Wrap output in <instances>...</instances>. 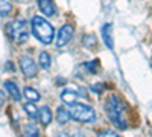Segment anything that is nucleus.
Returning <instances> with one entry per match:
<instances>
[{
  "mask_svg": "<svg viewBox=\"0 0 152 137\" xmlns=\"http://www.w3.org/2000/svg\"><path fill=\"white\" fill-rule=\"evenodd\" d=\"M23 110L26 111V114L31 117V119H35V117H38V111L40 110H37V107L34 105V102H28V104H24V107H23Z\"/></svg>",
  "mask_w": 152,
  "mask_h": 137,
  "instance_id": "nucleus-15",
  "label": "nucleus"
},
{
  "mask_svg": "<svg viewBox=\"0 0 152 137\" xmlns=\"http://www.w3.org/2000/svg\"><path fill=\"white\" fill-rule=\"evenodd\" d=\"M102 38H104L105 46L110 49V51H113L114 49V41H113V28H111L110 23H107V24L102 26Z\"/></svg>",
  "mask_w": 152,
  "mask_h": 137,
  "instance_id": "nucleus-8",
  "label": "nucleus"
},
{
  "mask_svg": "<svg viewBox=\"0 0 152 137\" xmlns=\"http://www.w3.org/2000/svg\"><path fill=\"white\" fill-rule=\"evenodd\" d=\"M38 8L47 17H52L56 14V8H55L52 0H38Z\"/></svg>",
  "mask_w": 152,
  "mask_h": 137,
  "instance_id": "nucleus-7",
  "label": "nucleus"
},
{
  "mask_svg": "<svg viewBox=\"0 0 152 137\" xmlns=\"http://www.w3.org/2000/svg\"><path fill=\"white\" fill-rule=\"evenodd\" d=\"M20 69H21L23 75L26 78H34L37 75V64H35V61L29 56H23L20 59Z\"/></svg>",
  "mask_w": 152,
  "mask_h": 137,
  "instance_id": "nucleus-6",
  "label": "nucleus"
},
{
  "mask_svg": "<svg viewBox=\"0 0 152 137\" xmlns=\"http://www.w3.org/2000/svg\"><path fill=\"white\" fill-rule=\"evenodd\" d=\"M38 63H40L41 69L47 70V69H50V64H52V58H50V55L47 52H41L40 58H38Z\"/></svg>",
  "mask_w": 152,
  "mask_h": 137,
  "instance_id": "nucleus-14",
  "label": "nucleus"
},
{
  "mask_svg": "<svg viewBox=\"0 0 152 137\" xmlns=\"http://www.w3.org/2000/svg\"><path fill=\"white\" fill-rule=\"evenodd\" d=\"M8 35L14 43H24L29 37V26L24 20H14L8 24Z\"/></svg>",
  "mask_w": 152,
  "mask_h": 137,
  "instance_id": "nucleus-3",
  "label": "nucleus"
},
{
  "mask_svg": "<svg viewBox=\"0 0 152 137\" xmlns=\"http://www.w3.org/2000/svg\"><path fill=\"white\" fill-rule=\"evenodd\" d=\"M96 38H94V37L93 35H87V37H84V44L88 47V49H93L94 47V44H96Z\"/></svg>",
  "mask_w": 152,
  "mask_h": 137,
  "instance_id": "nucleus-18",
  "label": "nucleus"
},
{
  "mask_svg": "<svg viewBox=\"0 0 152 137\" xmlns=\"http://www.w3.org/2000/svg\"><path fill=\"white\" fill-rule=\"evenodd\" d=\"M61 101L66 105H73V104H76V101H78V93H75L72 90H64L61 93Z\"/></svg>",
  "mask_w": 152,
  "mask_h": 137,
  "instance_id": "nucleus-11",
  "label": "nucleus"
},
{
  "mask_svg": "<svg viewBox=\"0 0 152 137\" xmlns=\"http://www.w3.org/2000/svg\"><path fill=\"white\" fill-rule=\"evenodd\" d=\"M73 26L72 24H64L59 32H58V38H56V47H64L66 44L70 43L72 37H73Z\"/></svg>",
  "mask_w": 152,
  "mask_h": 137,
  "instance_id": "nucleus-5",
  "label": "nucleus"
},
{
  "mask_svg": "<svg viewBox=\"0 0 152 137\" xmlns=\"http://www.w3.org/2000/svg\"><path fill=\"white\" fill-rule=\"evenodd\" d=\"M31 28H32V34L35 35V38L38 41H41L43 44H50L53 41V34L55 29L46 18L35 15L31 20Z\"/></svg>",
  "mask_w": 152,
  "mask_h": 137,
  "instance_id": "nucleus-2",
  "label": "nucleus"
},
{
  "mask_svg": "<svg viewBox=\"0 0 152 137\" xmlns=\"http://www.w3.org/2000/svg\"><path fill=\"white\" fill-rule=\"evenodd\" d=\"M24 96H26V99L31 101V102H38L41 99L40 93H38L37 90H34L32 87H26V89H24Z\"/></svg>",
  "mask_w": 152,
  "mask_h": 137,
  "instance_id": "nucleus-13",
  "label": "nucleus"
},
{
  "mask_svg": "<svg viewBox=\"0 0 152 137\" xmlns=\"http://www.w3.org/2000/svg\"><path fill=\"white\" fill-rule=\"evenodd\" d=\"M38 120L43 127H47L50 122H52V111H50L49 107H41L40 111H38Z\"/></svg>",
  "mask_w": 152,
  "mask_h": 137,
  "instance_id": "nucleus-9",
  "label": "nucleus"
},
{
  "mask_svg": "<svg viewBox=\"0 0 152 137\" xmlns=\"http://www.w3.org/2000/svg\"><path fill=\"white\" fill-rule=\"evenodd\" d=\"M70 114H72V119L78 120V122H82V123L93 122L96 119L94 110L91 107L85 105V104H73V105H70Z\"/></svg>",
  "mask_w": 152,
  "mask_h": 137,
  "instance_id": "nucleus-4",
  "label": "nucleus"
},
{
  "mask_svg": "<svg viewBox=\"0 0 152 137\" xmlns=\"http://www.w3.org/2000/svg\"><path fill=\"white\" fill-rule=\"evenodd\" d=\"M105 113L108 120L119 130H126V120L123 119V105L117 96H111L105 102Z\"/></svg>",
  "mask_w": 152,
  "mask_h": 137,
  "instance_id": "nucleus-1",
  "label": "nucleus"
},
{
  "mask_svg": "<svg viewBox=\"0 0 152 137\" xmlns=\"http://www.w3.org/2000/svg\"><path fill=\"white\" fill-rule=\"evenodd\" d=\"M5 99H6L5 93H3V92H0V107H2V105L5 104Z\"/></svg>",
  "mask_w": 152,
  "mask_h": 137,
  "instance_id": "nucleus-22",
  "label": "nucleus"
},
{
  "mask_svg": "<svg viewBox=\"0 0 152 137\" xmlns=\"http://www.w3.org/2000/svg\"><path fill=\"white\" fill-rule=\"evenodd\" d=\"M100 136H111V137H117V133H116V131H104V133H100Z\"/></svg>",
  "mask_w": 152,
  "mask_h": 137,
  "instance_id": "nucleus-21",
  "label": "nucleus"
},
{
  "mask_svg": "<svg viewBox=\"0 0 152 137\" xmlns=\"http://www.w3.org/2000/svg\"><path fill=\"white\" fill-rule=\"evenodd\" d=\"M102 87H104V84H97V85H91V90H93V92H96V93H100V92H102Z\"/></svg>",
  "mask_w": 152,
  "mask_h": 137,
  "instance_id": "nucleus-20",
  "label": "nucleus"
},
{
  "mask_svg": "<svg viewBox=\"0 0 152 137\" xmlns=\"http://www.w3.org/2000/svg\"><path fill=\"white\" fill-rule=\"evenodd\" d=\"M5 90L8 92V95L14 99V101H20L21 99V95H20V92H18V89H17V85L12 82V81H5Z\"/></svg>",
  "mask_w": 152,
  "mask_h": 137,
  "instance_id": "nucleus-10",
  "label": "nucleus"
},
{
  "mask_svg": "<svg viewBox=\"0 0 152 137\" xmlns=\"http://www.w3.org/2000/svg\"><path fill=\"white\" fill-rule=\"evenodd\" d=\"M96 67H97V61H90V63H85V69L90 73H96Z\"/></svg>",
  "mask_w": 152,
  "mask_h": 137,
  "instance_id": "nucleus-19",
  "label": "nucleus"
},
{
  "mask_svg": "<svg viewBox=\"0 0 152 137\" xmlns=\"http://www.w3.org/2000/svg\"><path fill=\"white\" fill-rule=\"evenodd\" d=\"M24 136H29V137H37L40 136V131H38L37 125H34V123H28L26 127H24Z\"/></svg>",
  "mask_w": 152,
  "mask_h": 137,
  "instance_id": "nucleus-17",
  "label": "nucleus"
},
{
  "mask_svg": "<svg viewBox=\"0 0 152 137\" xmlns=\"http://www.w3.org/2000/svg\"><path fill=\"white\" fill-rule=\"evenodd\" d=\"M70 119H72L70 110H66V108H62V107H59L56 110V120L61 123V125H66Z\"/></svg>",
  "mask_w": 152,
  "mask_h": 137,
  "instance_id": "nucleus-12",
  "label": "nucleus"
},
{
  "mask_svg": "<svg viewBox=\"0 0 152 137\" xmlns=\"http://www.w3.org/2000/svg\"><path fill=\"white\" fill-rule=\"evenodd\" d=\"M12 11V5L8 0H0V15L2 17H8Z\"/></svg>",
  "mask_w": 152,
  "mask_h": 137,
  "instance_id": "nucleus-16",
  "label": "nucleus"
}]
</instances>
